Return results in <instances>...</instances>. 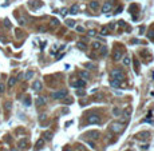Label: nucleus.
Instances as JSON below:
<instances>
[{
  "label": "nucleus",
  "mask_w": 154,
  "mask_h": 151,
  "mask_svg": "<svg viewBox=\"0 0 154 151\" xmlns=\"http://www.w3.org/2000/svg\"><path fill=\"white\" fill-rule=\"evenodd\" d=\"M111 76H113V79L117 82H122L123 79H125V75H123L122 70H119V68H115V70L111 71Z\"/></svg>",
  "instance_id": "nucleus-1"
},
{
  "label": "nucleus",
  "mask_w": 154,
  "mask_h": 151,
  "mask_svg": "<svg viewBox=\"0 0 154 151\" xmlns=\"http://www.w3.org/2000/svg\"><path fill=\"white\" fill-rule=\"evenodd\" d=\"M110 130L113 131V132H117V134H121L123 130V124L119 122H114L113 124L110 126Z\"/></svg>",
  "instance_id": "nucleus-2"
},
{
  "label": "nucleus",
  "mask_w": 154,
  "mask_h": 151,
  "mask_svg": "<svg viewBox=\"0 0 154 151\" xmlns=\"http://www.w3.org/2000/svg\"><path fill=\"white\" fill-rule=\"evenodd\" d=\"M67 90H60V91H56V92L52 94V98L54 99H64L67 96Z\"/></svg>",
  "instance_id": "nucleus-3"
},
{
  "label": "nucleus",
  "mask_w": 154,
  "mask_h": 151,
  "mask_svg": "<svg viewBox=\"0 0 154 151\" xmlns=\"http://www.w3.org/2000/svg\"><path fill=\"white\" fill-rule=\"evenodd\" d=\"M149 137H150V134H149L147 131H142V132H139V134H137L135 135V139L137 140H146Z\"/></svg>",
  "instance_id": "nucleus-4"
},
{
  "label": "nucleus",
  "mask_w": 154,
  "mask_h": 151,
  "mask_svg": "<svg viewBox=\"0 0 154 151\" xmlns=\"http://www.w3.org/2000/svg\"><path fill=\"white\" fill-rule=\"evenodd\" d=\"M122 55H123V51L121 48H118V47H117V48L114 49V54H113L114 60H119V59L122 58Z\"/></svg>",
  "instance_id": "nucleus-5"
},
{
  "label": "nucleus",
  "mask_w": 154,
  "mask_h": 151,
  "mask_svg": "<svg viewBox=\"0 0 154 151\" xmlns=\"http://www.w3.org/2000/svg\"><path fill=\"white\" fill-rule=\"evenodd\" d=\"M88 122L90 123H94V124H96V123H99L101 122V118H99V115H90L88 116Z\"/></svg>",
  "instance_id": "nucleus-6"
},
{
  "label": "nucleus",
  "mask_w": 154,
  "mask_h": 151,
  "mask_svg": "<svg viewBox=\"0 0 154 151\" xmlns=\"http://www.w3.org/2000/svg\"><path fill=\"white\" fill-rule=\"evenodd\" d=\"M18 147L20 148V150H26V148L28 147V140H27V139H22V140H19Z\"/></svg>",
  "instance_id": "nucleus-7"
},
{
  "label": "nucleus",
  "mask_w": 154,
  "mask_h": 151,
  "mask_svg": "<svg viewBox=\"0 0 154 151\" xmlns=\"http://www.w3.org/2000/svg\"><path fill=\"white\" fill-rule=\"evenodd\" d=\"M84 84H86V82L82 80V79H79V80H75V82L73 83V87H75V88H81V87H84Z\"/></svg>",
  "instance_id": "nucleus-8"
},
{
  "label": "nucleus",
  "mask_w": 154,
  "mask_h": 151,
  "mask_svg": "<svg viewBox=\"0 0 154 151\" xmlns=\"http://www.w3.org/2000/svg\"><path fill=\"white\" fill-rule=\"evenodd\" d=\"M111 8H113V4H111V1H106V3L103 4V7H102V12H109Z\"/></svg>",
  "instance_id": "nucleus-9"
},
{
  "label": "nucleus",
  "mask_w": 154,
  "mask_h": 151,
  "mask_svg": "<svg viewBox=\"0 0 154 151\" xmlns=\"http://www.w3.org/2000/svg\"><path fill=\"white\" fill-rule=\"evenodd\" d=\"M36 106H39V107H40V106H44L46 104V99L43 98V96H39V98H36Z\"/></svg>",
  "instance_id": "nucleus-10"
},
{
  "label": "nucleus",
  "mask_w": 154,
  "mask_h": 151,
  "mask_svg": "<svg viewBox=\"0 0 154 151\" xmlns=\"http://www.w3.org/2000/svg\"><path fill=\"white\" fill-rule=\"evenodd\" d=\"M32 88H34V91H40L42 90V83L39 80L34 82V84H32Z\"/></svg>",
  "instance_id": "nucleus-11"
},
{
  "label": "nucleus",
  "mask_w": 154,
  "mask_h": 151,
  "mask_svg": "<svg viewBox=\"0 0 154 151\" xmlns=\"http://www.w3.org/2000/svg\"><path fill=\"white\" fill-rule=\"evenodd\" d=\"M16 82H18V79L15 78V76H11V78L8 79V87H14V86L16 84Z\"/></svg>",
  "instance_id": "nucleus-12"
},
{
  "label": "nucleus",
  "mask_w": 154,
  "mask_h": 151,
  "mask_svg": "<svg viewBox=\"0 0 154 151\" xmlns=\"http://www.w3.org/2000/svg\"><path fill=\"white\" fill-rule=\"evenodd\" d=\"M90 8H91V9H98V8H99V3L96 1V0H93V1H90Z\"/></svg>",
  "instance_id": "nucleus-13"
},
{
  "label": "nucleus",
  "mask_w": 154,
  "mask_h": 151,
  "mask_svg": "<svg viewBox=\"0 0 154 151\" xmlns=\"http://www.w3.org/2000/svg\"><path fill=\"white\" fill-rule=\"evenodd\" d=\"M43 146H44V140L43 139H39L38 142H36V144H35V150H40Z\"/></svg>",
  "instance_id": "nucleus-14"
},
{
  "label": "nucleus",
  "mask_w": 154,
  "mask_h": 151,
  "mask_svg": "<svg viewBox=\"0 0 154 151\" xmlns=\"http://www.w3.org/2000/svg\"><path fill=\"white\" fill-rule=\"evenodd\" d=\"M78 9H79V6H78V4H74V6L70 8V14H73V15L78 14Z\"/></svg>",
  "instance_id": "nucleus-15"
},
{
  "label": "nucleus",
  "mask_w": 154,
  "mask_h": 151,
  "mask_svg": "<svg viewBox=\"0 0 154 151\" xmlns=\"http://www.w3.org/2000/svg\"><path fill=\"white\" fill-rule=\"evenodd\" d=\"M147 38L150 39V40L154 41V27H151V29L147 32Z\"/></svg>",
  "instance_id": "nucleus-16"
},
{
  "label": "nucleus",
  "mask_w": 154,
  "mask_h": 151,
  "mask_svg": "<svg viewBox=\"0 0 154 151\" xmlns=\"http://www.w3.org/2000/svg\"><path fill=\"white\" fill-rule=\"evenodd\" d=\"M110 84H111V87H114V88H118L119 86H121V82H117V80H114V79H113V80L110 82Z\"/></svg>",
  "instance_id": "nucleus-17"
},
{
  "label": "nucleus",
  "mask_w": 154,
  "mask_h": 151,
  "mask_svg": "<svg viewBox=\"0 0 154 151\" xmlns=\"http://www.w3.org/2000/svg\"><path fill=\"white\" fill-rule=\"evenodd\" d=\"M88 135H90L93 139H98V138H99V132H98V131H93V132H90Z\"/></svg>",
  "instance_id": "nucleus-18"
},
{
  "label": "nucleus",
  "mask_w": 154,
  "mask_h": 151,
  "mask_svg": "<svg viewBox=\"0 0 154 151\" xmlns=\"http://www.w3.org/2000/svg\"><path fill=\"white\" fill-rule=\"evenodd\" d=\"M32 76H34V71H27V72H26V76H24V78L28 80V79H31V78H32Z\"/></svg>",
  "instance_id": "nucleus-19"
},
{
  "label": "nucleus",
  "mask_w": 154,
  "mask_h": 151,
  "mask_svg": "<svg viewBox=\"0 0 154 151\" xmlns=\"http://www.w3.org/2000/svg\"><path fill=\"white\" fill-rule=\"evenodd\" d=\"M130 58H129V56H125V58H123V64H125V66H130Z\"/></svg>",
  "instance_id": "nucleus-20"
},
{
  "label": "nucleus",
  "mask_w": 154,
  "mask_h": 151,
  "mask_svg": "<svg viewBox=\"0 0 154 151\" xmlns=\"http://www.w3.org/2000/svg\"><path fill=\"white\" fill-rule=\"evenodd\" d=\"M52 138V132H44V139H51Z\"/></svg>",
  "instance_id": "nucleus-21"
},
{
  "label": "nucleus",
  "mask_w": 154,
  "mask_h": 151,
  "mask_svg": "<svg viewBox=\"0 0 154 151\" xmlns=\"http://www.w3.org/2000/svg\"><path fill=\"white\" fill-rule=\"evenodd\" d=\"M66 24H67V27H74V26H75V21H74V20H67Z\"/></svg>",
  "instance_id": "nucleus-22"
},
{
  "label": "nucleus",
  "mask_w": 154,
  "mask_h": 151,
  "mask_svg": "<svg viewBox=\"0 0 154 151\" xmlns=\"http://www.w3.org/2000/svg\"><path fill=\"white\" fill-rule=\"evenodd\" d=\"M4 107H6V110H11L12 103H11V102H6V103H4Z\"/></svg>",
  "instance_id": "nucleus-23"
},
{
  "label": "nucleus",
  "mask_w": 154,
  "mask_h": 151,
  "mask_svg": "<svg viewBox=\"0 0 154 151\" xmlns=\"http://www.w3.org/2000/svg\"><path fill=\"white\" fill-rule=\"evenodd\" d=\"M101 43H98V41H95V43H93V48L94 49H98V48H101Z\"/></svg>",
  "instance_id": "nucleus-24"
},
{
  "label": "nucleus",
  "mask_w": 154,
  "mask_h": 151,
  "mask_svg": "<svg viewBox=\"0 0 154 151\" xmlns=\"http://www.w3.org/2000/svg\"><path fill=\"white\" fill-rule=\"evenodd\" d=\"M66 98H67V96H66ZM63 103H66V104H70V103H73V99H71V98L63 99Z\"/></svg>",
  "instance_id": "nucleus-25"
},
{
  "label": "nucleus",
  "mask_w": 154,
  "mask_h": 151,
  "mask_svg": "<svg viewBox=\"0 0 154 151\" xmlns=\"http://www.w3.org/2000/svg\"><path fill=\"white\" fill-rule=\"evenodd\" d=\"M59 24V21H58V19H52V20H51V26L52 27H55V26H58Z\"/></svg>",
  "instance_id": "nucleus-26"
},
{
  "label": "nucleus",
  "mask_w": 154,
  "mask_h": 151,
  "mask_svg": "<svg viewBox=\"0 0 154 151\" xmlns=\"http://www.w3.org/2000/svg\"><path fill=\"white\" fill-rule=\"evenodd\" d=\"M4 90H6V86H4V83H0V94H3Z\"/></svg>",
  "instance_id": "nucleus-27"
},
{
  "label": "nucleus",
  "mask_w": 154,
  "mask_h": 151,
  "mask_svg": "<svg viewBox=\"0 0 154 151\" xmlns=\"http://www.w3.org/2000/svg\"><path fill=\"white\" fill-rule=\"evenodd\" d=\"M122 9H123V7H122V6H119L118 8L115 9V12H114V14H121V12H122Z\"/></svg>",
  "instance_id": "nucleus-28"
},
{
  "label": "nucleus",
  "mask_w": 154,
  "mask_h": 151,
  "mask_svg": "<svg viewBox=\"0 0 154 151\" xmlns=\"http://www.w3.org/2000/svg\"><path fill=\"white\" fill-rule=\"evenodd\" d=\"M4 26H6L7 28H9V27H11V23H9L8 19H6V20H4Z\"/></svg>",
  "instance_id": "nucleus-29"
},
{
  "label": "nucleus",
  "mask_w": 154,
  "mask_h": 151,
  "mask_svg": "<svg viewBox=\"0 0 154 151\" xmlns=\"http://www.w3.org/2000/svg\"><path fill=\"white\" fill-rule=\"evenodd\" d=\"M101 52H102V55H105V54L107 52V48H106V47H101Z\"/></svg>",
  "instance_id": "nucleus-30"
},
{
  "label": "nucleus",
  "mask_w": 154,
  "mask_h": 151,
  "mask_svg": "<svg viewBox=\"0 0 154 151\" xmlns=\"http://www.w3.org/2000/svg\"><path fill=\"white\" fill-rule=\"evenodd\" d=\"M78 47H79V48H81V49H83V51H84V49H86V46H84L83 43H78Z\"/></svg>",
  "instance_id": "nucleus-31"
},
{
  "label": "nucleus",
  "mask_w": 154,
  "mask_h": 151,
  "mask_svg": "<svg viewBox=\"0 0 154 151\" xmlns=\"http://www.w3.org/2000/svg\"><path fill=\"white\" fill-rule=\"evenodd\" d=\"M101 34H102V35H109V34H107V28H102Z\"/></svg>",
  "instance_id": "nucleus-32"
},
{
  "label": "nucleus",
  "mask_w": 154,
  "mask_h": 151,
  "mask_svg": "<svg viewBox=\"0 0 154 151\" xmlns=\"http://www.w3.org/2000/svg\"><path fill=\"white\" fill-rule=\"evenodd\" d=\"M60 14H62V15H63V16H66V15H67V9H66V8H62V11H60Z\"/></svg>",
  "instance_id": "nucleus-33"
},
{
  "label": "nucleus",
  "mask_w": 154,
  "mask_h": 151,
  "mask_svg": "<svg viewBox=\"0 0 154 151\" xmlns=\"http://www.w3.org/2000/svg\"><path fill=\"white\" fill-rule=\"evenodd\" d=\"M115 28V23H111V24H109V29H114Z\"/></svg>",
  "instance_id": "nucleus-34"
},
{
  "label": "nucleus",
  "mask_w": 154,
  "mask_h": 151,
  "mask_svg": "<svg viewBox=\"0 0 154 151\" xmlns=\"http://www.w3.org/2000/svg\"><path fill=\"white\" fill-rule=\"evenodd\" d=\"M76 31H79V32H83V31H84V28H83V27H81V26H78V27H76Z\"/></svg>",
  "instance_id": "nucleus-35"
},
{
  "label": "nucleus",
  "mask_w": 154,
  "mask_h": 151,
  "mask_svg": "<svg viewBox=\"0 0 154 151\" xmlns=\"http://www.w3.org/2000/svg\"><path fill=\"white\" fill-rule=\"evenodd\" d=\"M88 35H90V36H94V35H95V31H94V29H90V31H88Z\"/></svg>",
  "instance_id": "nucleus-36"
},
{
  "label": "nucleus",
  "mask_w": 154,
  "mask_h": 151,
  "mask_svg": "<svg viewBox=\"0 0 154 151\" xmlns=\"http://www.w3.org/2000/svg\"><path fill=\"white\" fill-rule=\"evenodd\" d=\"M24 103H26L27 106H29V104H31V99H29V98H28V99H26V102H24Z\"/></svg>",
  "instance_id": "nucleus-37"
},
{
  "label": "nucleus",
  "mask_w": 154,
  "mask_h": 151,
  "mask_svg": "<svg viewBox=\"0 0 154 151\" xmlns=\"http://www.w3.org/2000/svg\"><path fill=\"white\" fill-rule=\"evenodd\" d=\"M113 112H114V114H115V115H119V114H121V111H119V110H118V108H115V110H114V111H113Z\"/></svg>",
  "instance_id": "nucleus-38"
},
{
  "label": "nucleus",
  "mask_w": 154,
  "mask_h": 151,
  "mask_svg": "<svg viewBox=\"0 0 154 151\" xmlns=\"http://www.w3.org/2000/svg\"><path fill=\"white\" fill-rule=\"evenodd\" d=\"M119 26H121V27H123V26H126V23H125L123 20H121V21H119Z\"/></svg>",
  "instance_id": "nucleus-39"
},
{
  "label": "nucleus",
  "mask_w": 154,
  "mask_h": 151,
  "mask_svg": "<svg viewBox=\"0 0 154 151\" xmlns=\"http://www.w3.org/2000/svg\"><path fill=\"white\" fill-rule=\"evenodd\" d=\"M82 76H83V78H86V79H87V78H88V74H87V72H83V74H82Z\"/></svg>",
  "instance_id": "nucleus-40"
},
{
  "label": "nucleus",
  "mask_w": 154,
  "mask_h": 151,
  "mask_svg": "<svg viewBox=\"0 0 154 151\" xmlns=\"http://www.w3.org/2000/svg\"><path fill=\"white\" fill-rule=\"evenodd\" d=\"M64 151H70V150H68V148H64Z\"/></svg>",
  "instance_id": "nucleus-41"
},
{
  "label": "nucleus",
  "mask_w": 154,
  "mask_h": 151,
  "mask_svg": "<svg viewBox=\"0 0 154 151\" xmlns=\"http://www.w3.org/2000/svg\"><path fill=\"white\" fill-rule=\"evenodd\" d=\"M11 151H18V150H15V148H12V150Z\"/></svg>",
  "instance_id": "nucleus-42"
}]
</instances>
